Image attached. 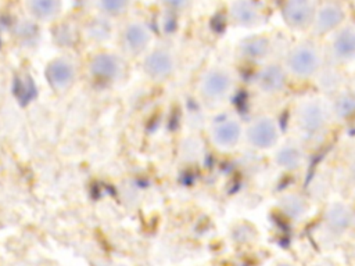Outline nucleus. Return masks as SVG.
Here are the masks:
<instances>
[{
  "mask_svg": "<svg viewBox=\"0 0 355 266\" xmlns=\"http://www.w3.org/2000/svg\"><path fill=\"white\" fill-rule=\"evenodd\" d=\"M291 134L308 145L326 137L336 125L330 97L319 90L298 94L288 109Z\"/></svg>",
  "mask_w": 355,
  "mask_h": 266,
  "instance_id": "obj_1",
  "label": "nucleus"
},
{
  "mask_svg": "<svg viewBox=\"0 0 355 266\" xmlns=\"http://www.w3.org/2000/svg\"><path fill=\"white\" fill-rule=\"evenodd\" d=\"M280 61L291 83H313L327 64L322 40L309 35L288 43L280 54Z\"/></svg>",
  "mask_w": 355,
  "mask_h": 266,
  "instance_id": "obj_2",
  "label": "nucleus"
},
{
  "mask_svg": "<svg viewBox=\"0 0 355 266\" xmlns=\"http://www.w3.org/2000/svg\"><path fill=\"white\" fill-rule=\"evenodd\" d=\"M240 76L234 66L214 62L204 66L197 75L194 91L200 103L211 108H223L236 94Z\"/></svg>",
  "mask_w": 355,
  "mask_h": 266,
  "instance_id": "obj_3",
  "label": "nucleus"
},
{
  "mask_svg": "<svg viewBox=\"0 0 355 266\" xmlns=\"http://www.w3.org/2000/svg\"><path fill=\"white\" fill-rule=\"evenodd\" d=\"M245 119L232 108H219L208 119L205 139L212 150L220 154H232L244 145Z\"/></svg>",
  "mask_w": 355,
  "mask_h": 266,
  "instance_id": "obj_4",
  "label": "nucleus"
},
{
  "mask_svg": "<svg viewBox=\"0 0 355 266\" xmlns=\"http://www.w3.org/2000/svg\"><path fill=\"white\" fill-rule=\"evenodd\" d=\"M83 73L93 86L108 89L126 78L128 60L116 48L97 47L87 55Z\"/></svg>",
  "mask_w": 355,
  "mask_h": 266,
  "instance_id": "obj_5",
  "label": "nucleus"
},
{
  "mask_svg": "<svg viewBox=\"0 0 355 266\" xmlns=\"http://www.w3.org/2000/svg\"><path fill=\"white\" fill-rule=\"evenodd\" d=\"M114 39L116 50L126 60H141L154 44L155 32L147 18L130 14L116 24Z\"/></svg>",
  "mask_w": 355,
  "mask_h": 266,
  "instance_id": "obj_6",
  "label": "nucleus"
},
{
  "mask_svg": "<svg viewBox=\"0 0 355 266\" xmlns=\"http://www.w3.org/2000/svg\"><path fill=\"white\" fill-rule=\"evenodd\" d=\"M283 137V123L273 111H258L245 119L244 147L252 152L268 155Z\"/></svg>",
  "mask_w": 355,
  "mask_h": 266,
  "instance_id": "obj_7",
  "label": "nucleus"
},
{
  "mask_svg": "<svg viewBox=\"0 0 355 266\" xmlns=\"http://www.w3.org/2000/svg\"><path fill=\"white\" fill-rule=\"evenodd\" d=\"M270 166L282 175H295L305 169L309 161V145L294 134H288L266 155Z\"/></svg>",
  "mask_w": 355,
  "mask_h": 266,
  "instance_id": "obj_8",
  "label": "nucleus"
},
{
  "mask_svg": "<svg viewBox=\"0 0 355 266\" xmlns=\"http://www.w3.org/2000/svg\"><path fill=\"white\" fill-rule=\"evenodd\" d=\"M291 80L280 61V57L269 60L252 68L251 87L261 98L275 100L286 94Z\"/></svg>",
  "mask_w": 355,
  "mask_h": 266,
  "instance_id": "obj_9",
  "label": "nucleus"
},
{
  "mask_svg": "<svg viewBox=\"0 0 355 266\" xmlns=\"http://www.w3.org/2000/svg\"><path fill=\"white\" fill-rule=\"evenodd\" d=\"M80 61L71 53H60L51 57L43 69L47 87L55 94H65L75 87L82 73Z\"/></svg>",
  "mask_w": 355,
  "mask_h": 266,
  "instance_id": "obj_10",
  "label": "nucleus"
},
{
  "mask_svg": "<svg viewBox=\"0 0 355 266\" xmlns=\"http://www.w3.org/2000/svg\"><path fill=\"white\" fill-rule=\"evenodd\" d=\"M140 68L143 76L151 83H165L171 80L179 68L178 51L166 43L153 44L141 57Z\"/></svg>",
  "mask_w": 355,
  "mask_h": 266,
  "instance_id": "obj_11",
  "label": "nucleus"
},
{
  "mask_svg": "<svg viewBox=\"0 0 355 266\" xmlns=\"http://www.w3.org/2000/svg\"><path fill=\"white\" fill-rule=\"evenodd\" d=\"M279 40L273 33L255 32L240 39L234 47V57L239 62L252 68L277 58L276 55Z\"/></svg>",
  "mask_w": 355,
  "mask_h": 266,
  "instance_id": "obj_12",
  "label": "nucleus"
},
{
  "mask_svg": "<svg viewBox=\"0 0 355 266\" xmlns=\"http://www.w3.org/2000/svg\"><path fill=\"white\" fill-rule=\"evenodd\" d=\"M352 17L347 0H318L306 35L323 40Z\"/></svg>",
  "mask_w": 355,
  "mask_h": 266,
  "instance_id": "obj_13",
  "label": "nucleus"
},
{
  "mask_svg": "<svg viewBox=\"0 0 355 266\" xmlns=\"http://www.w3.org/2000/svg\"><path fill=\"white\" fill-rule=\"evenodd\" d=\"M327 64L345 68L355 62V17H351L323 40Z\"/></svg>",
  "mask_w": 355,
  "mask_h": 266,
  "instance_id": "obj_14",
  "label": "nucleus"
},
{
  "mask_svg": "<svg viewBox=\"0 0 355 266\" xmlns=\"http://www.w3.org/2000/svg\"><path fill=\"white\" fill-rule=\"evenodd\" d=\"M269 18L266 0H229L226 21L239 29H258Z\"/></svg>",
  "mask_w": 355,
  "mask_h": 266,
  "instance_id": "obj_15",
  "label": "nucleus"
},
{
  "mask_svg": "<svg viewBox=\"0 0 355 266\" xmlns=\"http://www.w3.org/2000/svg\"><path fill=\"white\" fill-rule=\"evenodd\" d=\"M318 0H277V14L293 33L306 35Z\"/></svg>",
  "mask_w": 355,
  "mask_h": 266,
  "instance_id": "obj_16",
  "label": "nucleus"
},
{
  "mask_svg": "<svg viewBox=\"0 0 355 266\" xmlns=\"http://www.w3.org/2000/svg\"><path fill=\"white\" fill-rule=\"evenodd\" d=\"M322 226L329 234L334 237L347 234L355 226L354 206L341 198L331 200L323 209Z\"/></svg>",
  "mask_w": 355,
  "mask_h": 266,
  "instance_id": "obj_17",
  "label": "nucleus"
},
{
  "mask_svg": "<svg viewBox=\"0 0 355 266\" xmlns=\"http://www.w3.org/2000/svg\"><path fill=\"white\" fill-rule=\"evenodd\" d=\"M25 17L37 25H53L64 12L62 0H19Z\"/></svg>",
  "mask_w": 355,
  "mask_h": 266,
  "instance_id": "obj_18",
  "label": "nucleus"
},
{
  "mask_svg": "<svg viewBox=\"0 0 355 266\" xmlns=\"http://www.w3.org/2000/svg\"><path fill=\"white\" fill-rule=\"evenodd\" d=\"M336 125L355 121V89L345 85L329 96Z\"/></svg>",
  "mask_w": 355,
  "mask_h": 266,
  "instance_id": "obj_19",
  "label": "nucleus"
},
{
  "mask_svg": "<svg viewBox=\"0 0 355 266\" xmlns=\"http://www.w3.org/2000/svg\"><path fill=\"white\" fill-rule=\"evenodd\" d=\"M89 6L94 15L118 24L130 15L133 0H89Z\"/></svg>",
  "mask_w": 355,
  "mask_h": 266,
  "instance_id": "obj_20",
  "label": "nucleus"
},
{
  "mask_svg": "<svg viewBox=\"0 0 355 266\" xmlns=\"http://www.w3.org/2000/svg\"><path fill=\"white\" fill-rule=\"evenodd\" d=\"M280 212L290 220H301L309 209L308 198L301 191H286L277 200Z\"/></svg>",
  "mask_w": 355,
  "mask_h": 266,
  "instance_id": "obj_21",
  "label": "nucleus"
},
{
  "mask_svg": "<svg viewBox=\"0 0 355 266\" xmlns=\"http://www.w3.org/2000/svg\"><path fill=\"white\" fill-rule=\"evenodd\" d=\"M313 83L318 85V89H315V90H319V91L330 96L347 85L344 68H340V66H336L331 64H326L324 68L320 71V73L313 80Z\"/></svg>",
  "mask_w": 355,
  "mask_h": 266,
  "instance_id": "obj_22",
  "label": "nucleus"
},
{
  "mask_svg": "<svg viewBox=\"0 0 355 266\" xmlns=\"http://www.w3.org/2000/svg\"><path fill=\"white\" fill-rule=\"evenodd\" d=\"M162 11L171 17H183L194 7L196 0H157Z\"/></svg>",
  "mask_w": 355,
  "mask_h": 266,
  "instance_id": "obj_23",
  "label": "nucleus"
},
{
  "mask_svg": "<svg viewBox=\"0 0 355 266\" xmlns=\"http://www.w3.org/2000/svg\"><path fill=\"white\" fill-rule=\"evenodd\" d=\"M343 175H344L345 183L351 188H355V155L345 162L344 169H343Z\"/></svg>",
  "mask_w": 355,
  "mask_h": 266,
  "instance_id": "obj_24",
  "label": "nucleus"
},
{
  "mask_svg": "<svg viewBox=\"0 0 355 266\" xmlns=\"http://www.w3.org/2000/svg\"><path fill=\"white\" fill-rule=\"evenodd\" d=\"M348 4H349V8H351V12H352V17H355V0H347Z\"/></svg>",
  "mask_w": 355,
  "mask_h": 266,
  "instance_id": "obj_25",
  "label": "nucleus"
},
{
  "mask_svg": "<svg viewBox=\"0 0 355 266\" xmlns=\"http://www.w3.org/2000/svg\"><path fill=\"white\" fill-rule=\"evenodd\" d=\"M275 266H297V265H294V263H291V262H279V263H276Z\"/></svg>",
  "mask_w": 355,
  "mask_h": 266,
  "instance_id": "obj_26",
  "label": "nucleus"
},
{
  "mask_svg": "<svg viewBox=\"0 0 355 266\" xmlns=\"http://www.w3.org/2000/svg\"><path fill=\"white\" fill-rule=\"evenodd\" d=\"M276 1H277V0H276Z\"/></svg>",
  "mask_w": 355,
  "mask_h": 266,
  "instance_id": "obj_27",
  "label": "nucleus"
}]
</instances>
